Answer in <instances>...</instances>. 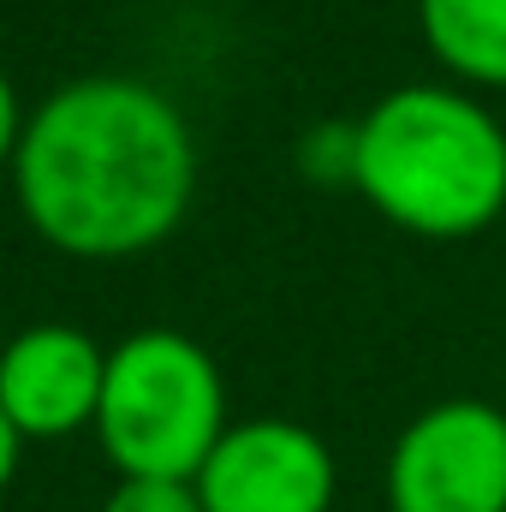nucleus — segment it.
Returning a JSON list of instances; mask_svg holds the SVG:
<instances>
[{"mask_svg": "<svg viewBox=\"0 0 506 512\" xmlns=\"http://www.w3.org/2000/svg\"><path fill=\"white\" fill-rule=\"evenodd\" d=\"M387 512H506V411L489 399H435L387 447Z\"/></svg>", "mask_w": 506, "mask_h": 512, "instance_id": "nucleus-4", "label": "nucleus"}, {"mask_svg": "<svg viewBox=\"0 0 506 512\" xmlns=\"http://www.w3.org/2000/svg\"><path fill=\"white\" fill-rule=\"evenodd\" d=\"M191 483L203 512H328L340 495V465L310 423L245 417L227 423Z\"/></svg>", "mask_w": 506, "mask_h": 512, "instance_id": "nucleus-5", "label": "nucleus"}, {"mask_svg": "<svg viewBox=\"0 0 506 512\" xmlns=\"http://www.w3.org/2000/svg\"><path fill=\"white\" fill-rule=\"evenodd\" d=\"M24 137V102H18V84L0 72V173L12 167V149Z\"/></svg>", "mask_w": 506, "mask_h": 512, "instance_id": "nucleus-10", "label": "nucleus"}, {"mask_svg": "<svg viewBox=\"0 0 506 512\" xmlns=\"http://www.w3.org/2000/svg\"><path fill=\"white\" fill-rule=\"evenodd\" d=\"M102 512H203L191 477H120Z\"/></svg>", "mask_w": 506, "mask_h": 512, "instance_id": "nucleus-8", "label": "nucleus"}, {"mask_svg": "<svg viewBox=\"0 0 506 512\" xmlns=\"http://www.w3.org/2000/svg\"><path fill=\"white\" fill-rule=\"evenodd\" d=\"M352 191L411 239H477L506 215V126L465 84H399L352 120Z\"/></svg>", "mask_w": 506, "mask_h": 512, "instance_id": "nucleus-2", "label": "nucleus"}, {"mask_svg": "<svg viewBox=\"0 0 506 512\" xmlns=\"http://www.w3.org/2000/svg\"><path fill=\"white\" fill-rule=\"evenodd\" d=\"M304 173L316 185H346L352 191V120L304 131Z\"/></svg>", "mask_w": 506, "mask_h": 512, "instance_id": "nucleus-9", "label": "nucleus"}, {"mask_svg": "<svg viewBox=\"0 0 506 512\" xmlns=\"http://www.w3.org/2000/svg\"><path fill=\"white\" fill-rule=\"evenodd\" d=\"M435 66L465 90H506V0H417Z\"/></svg>", "mask_w": 506, "mask_h": 512, "instance_id": "nucleus-7", "label": "nucleus"}, {"mask_svg": "<svg viewBox=\"0 0 506 512\" xmlns=\"http://www.w3.org/2000/svg\"><path fill=\"white\" fill-rule=\"evenodd\" d=\"M227 423V382L203 340L137 328L108 346L96 441L120 477H197Z\"/></svg>", "mask_w": 506, "mask_h": 512, "instance_id": "nucleus-3", "label": "nucleus"}, {"mask_svg": "<svg viewBox=\"0 0 506 512\" xmlns=\"http://www.w3.org/2000/svg\"><path fill=\"white\" fill-rule=\"evenodd\" d=\"M6 179L48 251L126 262L161 251L185 227L197 197V131L161 84L84 72L24 114Z\"/></svg>", "mask_w": 506, "mask_h": 512, "instance_id": "nucleus-1", "label": "nucleus"}, {"mask_svg": "<svg viewBox=\"0 0 506 512\" xmlns=\"http://www.w3.org/2000/svg\"><path fill=\"white\" fill-rule=\"evenodd\" d=\"M108 346L72 322H30L0 346V411L24 441H66L96 429Z\"/></svg>", "mask_w": 506, "mask_h": 512, "instance_id": "nucleus-6", "label": "nucleus"}, {"mask_svg": "<svg viewBox=\"0 0 506 512\" xmlns=\"http://www.w3.org/2000/svg\"><path fill=\"white\" fill-rule=\"evenodd\" d=\"M18 459H24V435L6 423V411H0V495L12 489V477H18Z\"/></svg>", "mask_w": 506, "mask_h": 512, "instance_id": "nucleus-11", "label": "nucleus"}]
</instances>
